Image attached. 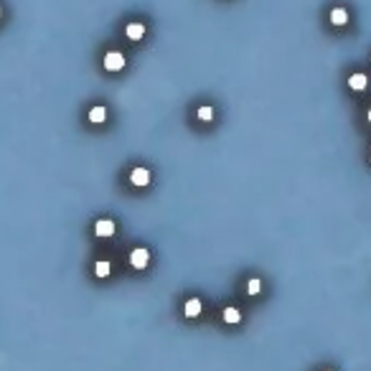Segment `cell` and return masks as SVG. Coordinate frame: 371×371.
I'll return each mask as SVG.
<instances>
[{
  "mask_svg": "<svg viewBox=\"0 0 371 371\" xmlns=\"http://www.w3.org/2000/svg\"><path fill=\"white\" fill-rule=\"evenodd\" d=\"M94 234H97V237H112V234H115V221L99 219V221L94 224Z\"/></svg>",
  "mask_w": 371,
  "mask_h": 371,
  "instance_id": "cell-3",
  "label": "cell"
},
{
  "mask_svg": "<svg viewBox=\"0 0 371 371\" xmlns=\"http://www.w3.org/2000/svg\"><path fill=\"white\" fill-rule=\"evenodd\" d=\"M125 36H127L130 41H140V38L145 36V23H130V26L125 28Z\"/></svg>",
  "mask_w": 371,
  "mask_h": 371,
  "instance_id": "cell-6",
  "label": "cell"
},
{
  "mask_svg": "<svg viewBox=\"0 0 371 371\" xmlns=\"http://www.w3.org/2000/svg\"><path fill=\"white\" fill-rule=\"evenodd\" d=\"M89 120H92L94 125H99V122H105V120H107V107H105V105H97V107H92V112H89Z\"/></svg>",
  "mask_w": 371,
  "mask_h": 371,
  "instance_id": "cell-8",
  "label": "cell"
},
{
  "mask_svg": "<svg viewBox=\"0 0 371 371\" xmlns=\"http://www.w3.org/2000/svg\"><path fill=\"white\" fill-rule=\"evenodd\" d=\"M224 320H227V323H239L242 320V313L237 308H224Z\"/></svg>",
  "mask_w": 371,
  "mask_h": 371,
  "instance_id": "cell-11",
  "label": "cell"
},
{
  "mask_svg": "<svg viewBox=\"0 0 371 371\" xmlns=\"http://www.w3.org/2000/svg\"><path fill=\"white\" fill-rule=\"evenodd\" d=\"M148 262H150V252L145 249V247H138V249H132L130 265H132L135 269H145V267H148Z\"/></svg>",
  "mask_w": 371,
  "mask_h": 371,
  "instance_id": "cell-1",
  "label": "cell"
},
{
  "mask_svg": "<svg viewBox=\"0 0 371 371\" xmlns=\"http://www.w3.org/2000/svg\"><path fill=\"white\" fill-rule=\"evenodd\" d=\"M331 23H333V26H346V23H348V13H346L343 8H333Z\"/></svg>",
  "mask_w": 371,
  "mask_h": 371,
  "instance_id": "cell-9",
  "label": "cell"
},
{
  "mask_svg": "<svg viewBox=\"0 0 371 371\" xmlns=\"http://www.w3.org/2000/svg\"><path fill=\"white\" fill-rule=\"evenodd\" d=\"M260 290H262V283H260L257 277H252L249 283H247V292H249V295H257Z\"/></svg>",
  "mask_w": 371,
  "mask_h": 371,
  "instance_id": "cell-12",
  "label": "cell"
},
{
  "mask_svg": "<svg viewBox=\"0 0 371 371\" xmlns=\"http://www.w3.org/2000/svg\"><path fill=\"white\" fill-rule=\"evenodd\" d=\"M201 300L198 298H191V300H186V305H183V313H186V318H196L198 313H201Z\"/></svg>",
  "mask_w": 371,
  "mask_h": 371,
  "instance_id": "cell-5",
  "label": "cell"
},
{
  "mask_svg": "<svg viewBox=\"0 0 371 371\" xmlns=\"http://www.w3.org/2000/svg\"><path fill=\"white\" fill-rule=\"evenodd\" d=\"M366 84H369V76H366V74H353L351 79H348V87H351V89H356V92H361V89H366Z\"/></svg>",
  "mask_w": 371,
  "mask_h": 371,
  "instance_id": "cell-7",
  "label": "cell"
},
{
  "mask_svg": "<svg viewBox=\"0 0 371 371\" xmlns=\"http://www.w3.org/2000/svg\"><path fill=\"white\" fill-rule=\"evenodd\" d=\"M369 122H371V109H369Z\"/></svg>",
  "mask_w": 371,
  "mask_h": 371,
  "instance_id": "cell-14",
  "label": "cell"
},
{
  "mask_svg": "<svg viewBox=\"0 0 371 371\" xmlns=\"http://www.w3.org/2000/svg\"><path fill=\"white\" fill-rule=\"evenodd\" d=\"M122 66H125V56H122L120 51H109L105 56V69L107 71H120Z\"/></svg>",
  "mask_w": 371,
  "mask_h": 371,
  "instance_id": "cell-2",
  "label": "cell"
},
{
  "mask_svg": "<svg viewBox=\"0 0 371 371\" xmlns=\"http://www.w3.org/2000/svg\"><path fill=\"white\" fill-rule=\"evenodd\" d=\"M109 272H112V265H109L107 260H99V262L94 265V275H97V277H107Z\"/></svg>",
  "mask_w": 371,
  "mask_h": 371,
  "instance_id": "cell-10",
  "label": "cell"
},
{
  "mask_svg": "<svg viewBox=\"0 0 371 371\" xmlns=\"http://www.w3.org/2000/svg\"><path fill=\"white\" fill-rule=\"evenodd\" d=\"M0 18H3V10H0Z\"/></svg>",
  "mask_w": 371,
  "mask_h": 371,
  "instance_id": "cell-15",
  "label": "cell"
},
{
  "mask_svg": "<svg viewBox=\"0 0 371 371\" xmlns=\"http://www.w3.org/2000/svg\"><path fill=\"white\" fill-rule=\"evenodd\" d=\"M130 181L135 186H148L150 183V171L148 168H135V171L130 173Z\"/></svg>",
  "mask_w": 371,
  "mask_h": 371,
  "instance_id": "cell-4",
  "label": "cell"
},
{
  "mask_svg": "<svg viewBox=\"0 0 371 371\" xmlns=\"http://www.w3.org/2000/svg\"><path fill=\"white\" fill-rule=\"evenodd\" d=\"M211 117H213V109H211V107H209V105H206V107H201V109H198V120H204V122H209V120H211Z\"/></svg>",
  "mask_w": 371,
  "mask_h": 371,
  "instance_id": "cell-13",
  "label": "cell"
}]
</instances>
